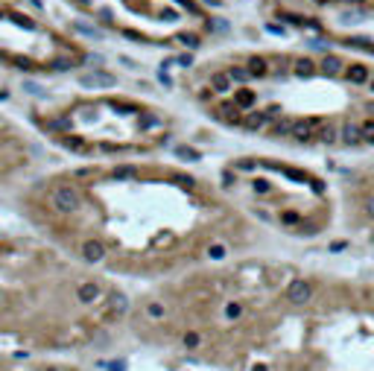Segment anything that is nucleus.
Wrapping results in <instances>:
<instances>
[{"mask_svg": "<svg viewBox=\"0 0 374 371\" xmlns=\"http://www.w3.org/2000/svg\"><path fill=\"white\" fill-rule=\"evenodd\" d=\"M319 129H322V120H319V117L295 120V126H292V138H295V140H301V143H307V140H316Z\"/></svg>", "mask_w": 374, "mask_h": 371, "instance_id": "f03ea898", "label": "nucleus"}, {"mask_svg": "<svg viewBox=\"0 0 374 371\" xmlns=\"http://www.w3.org/2000/svg\"><path fill=\"white\" fill-rule=\"evenodd\" d=\"M316 140H319V143H325V146H330V143H336V140H339V132H336L333 126H322V129H319V135H316Z\"/></svg>", "mask_w": 374, "mask_h": 371, "instance_id": "f8f14e48", "label": "nucleus"}, {"mask_svg": "<svg viewBox=\"0 0 374 371\" xmlns=\"http://www.w3.org/2000/svg\"><path fill=\"white\" fill-rule=\"evenodd\" d=\"M228 76H231V82H246L251 73H249V67H231Z\"/></svg>", "mask_w": 374, "mask_h": 371, "instance_id": "412c9836", "label": "nucleus"}, {"mask_svg": "<svg viewBox=\"0 0 374 371\" xmlns=\"http://www.w3.org/2000/svg\"><path fill=\"white\" fill-rule=\"evenodd\" d=\"M0 18H3V15H0Z\"/></svg>", "mask_w": 374, "mask_h": 371, "instance_id": "c03bdc74", "label": "nucleus"}, {"mask_svg": "<svg viewBox=\"0 0 374 371\" xmlns=\"http://www.w3.org/2000/svg\"><path fill=\"white\" fill-rule=\"evenodd\" d=\"M280 222H283V225H301V217H298L295 211H283V214H280ZM301 228H304V225H301Z\"/></svg>", "mask_w": 374, "mask_h": 371, "instance_id": "a878e982", "label": "nucleus"}, {"mask_svg": "<svg viewBox=\"0 0 374 371\" xmlns=\"http://www.w3.org/2000/svg\"><path fill=\"white\" fill-rule=\"evenodd\" d=\"M53 67H56V70H67V67H70V62H67V59H56V62H53Z\"/></svg>", "mask_w": 374, "mask_h": 371, "instance_id": "4c0bfd02", "label": "nucleus"}, {"mask_svg": "<svg viewBox=\"0 0 374 371\" xmlns=\"http://www.w3.org/2000/svg\"><path fill=\"white\" fill-rule=\"evenodd\" d=\"M79 85H82V88H114L117 79H114L111 73H105V70H94V73L79 76Z\"/></svg>", "mask_w": 374, "mask_h": 371, "instance_id": "7ed1b4c3", "label": "nucleus"}, {"mask_svg": "<svg viewBox=\"0 0 374 371\" xmlns=\"http://www.w3.org/2000/svg\"><path fill=\"white\" fill-rule=\"evenodd\" d=\"M158 79H161V85H164V88H170V85H173V79H170V73H167L164 67L158 70Z\"/></svg>", "mask_w": 374, "mask_h": 371, "instance_id": "72a5a7b5", "label": "nucleus"}, {"mask_svg": "<svg viewBox=\"0 0 374 371\" xmlns=\"http://www.w3.org/2000/svg\"><path fill=\"white\" fill-rule=\"evenodd\" d=\"M278 18L283 21V24H292V27H307V21H304L301 15H286V12H283V15H278Z\"/></svg>", "mask_w": 374, "mask_h": 371, "instance_id": "393cba45", "label": "nucleus"}, {"mask_svg": "<svg viewBox=\"0 0 374 371\" xmlns=\"http://www.w3.org/2000/svg\"><path fill=\"white\" fill-rule=\"evenodd\" d=\"M372 91H374V76H372Z\"/></svg>", "mask_w": 374, "mask_h": 371, "instance_id": "37998d69", "label": "nucleus"}, {"mask_svg": "<svg viewBox=\"0 0 374 371\" xmlns=\"http://www.w3.org/2000/svg\"><path fill=\"white\" fill-rule=\"evenodd\" d=\"M219 117H222L225 123H243V120H240L237 102H222V105H219Z\"/></svg>", "mask_w": 374, "mask_h": 371, "instance_id": "9d476101", "label": "nucleus"}, {"mask_svg": "<svg viewBox=\"0 0 374 371\" xmlns=\"http://www.w3.org/2000/svg\"><path fill=\"white\" fill-rule=\"evenodd\" d=\"M363 211H366V217L374 219V196H369L366 202H363Z\"/></svg>", "mask_w": 374, "mask_h": 371, "instance_id": "473e14b6", "label": "nucleus"}, {"mask_svg": "<svg viewBox=\"0 0 374 371\" xmlns=\"http://www.w3.org/2000/svg\"><path fill=\"white\" fill-rule=\"evenodd\" d=\"M158 123V117H152V114H146L143 120H140V126H155Z\"/></svg>", "mask_w": 374, "mask_h": 371, "instance_id": "ea45409f", "label": "nucleus"}, {"mask_svg": "<svg viewBox=\"0 0 374 371\" xmlns=\"http://www.w3.org/2000/svg\"><path fill=\"white\" fill-rule=\"evenodd\" d=\"M176 64H182V67H190V64H193V56H190V53H185V56H179V59H176Z\"/></svg>", "mask_w": 374, "mask_h": 371, "instance_id": "c9c22d12", "label": "nucleus"}, {"mask_svg": "<svg viewBox=\"0 0 374 371\" xmlns=\"http://www.w3.org/2000/svg\"><path fill=\"white\" fill-rule=\"evenodd\" d=\"M182 345H185V348H190V351L202 348V333H196V330H187L185 336H182Z\"/></svg>", "mask_w": 374, "mask_h": 371, "instance_id": "dca6fc26", "label": "nucleus"}, {"mask_svg": "<svg viewBox=\"0 0 374 371\" xmlns=\"http://www.w3.org/2000/svg\"><path fill=\"white\" fill-rule=\"evenodd\" d=\"M176 41H182L187 50H196V47H199V38H196V35H187V32H185V35H179Z\"/></svg>", "mask_w": 374, "mask_h": 371, "instance_id": "cd10ccee", "label": "nucleus"}, {"mask_svg": "<svg viewBox=\"0 0 374 371\" xmlns=\"http://www.w3.org/2000/svg\"><path fill=\"white\" fill-rule=\"evenodd\" d=\"M345 79H348V82H357V85H366V82H372V73H369L366 64H351V67L345 70Z\"/></svg>", "mask_w": 374, "mask_h": 371, "instance_id": "39448f33", "label": "nucleus"}, {"mask_svg": "<svg viewBox=\"0 0 374 371\" xmlns=\"http://www.w3.org/2000/svg\"><path fill=\"white\" fill-rule=\"evenodd\" d=\"M176 155H179V158H185V161H199V152H196V149H190V146H179Z\"/></svg>", "mask_w": 374, "mask_h": 371, "instance_id": "bb28decb", "label": "nucleus"}, {"mask_svg": "<svg viewBox=\"0 0 374 371\" xmlns=\"http://www.w3.org/2000/svg\"><path fill=\"white\" fill-rule=\"evenodd\" d=\"M339 18H342V24H357L360 18H366V9H363V6H360V9H351V12H342Z\"/></svg>", "mask_w": 374, "mask_h": 371, "instance_id": "aec40b11", "label": "nucleus"}, {"mask_svg": "<svg viewBox=\"0 0 374 371\" xmlns=\"http://www.w3.org/2000/svg\"><path fill=\"white\" fill-rule=\"evenodd\" d=\"M243 304L240 301H225V307H222V316H225V322H240L243 319Z\"/></svg>", "mask_w": 374, "mask_h": 371, "instance_id": "9b49d317", "label": "nucleus"}, {"mask_svg": "<svg viewBox=\"0 0 374 371\" xmlns=\"http://www.w3.org/2000/svg\"><path fill=\"white\" fill-rule=\"evenodd\" d=\"M9 18H12V21H15L18 27H24V30H32V27H35L30 18H24V15H9Z\"/></svg>", "mask_w": 374, "mask_h": 371, "instance_id": "2f4dec72", "label": "nucleus"}, {"mask_svg": "<svg viewBox=\"0 0 374 371\" xmlns=\"http://www.w3.org/2000/svg\"><path fill=\"white\" fill-rule=\"evenodd\" d=\"M225 254H228V248L222 246V243H214V246H208V257H211V260H222Z\"/></svg>", "mask_w": 374, "mask_h": 371, "instance_id": "4be33fe9", "label": "nucleus"}, {"mask_svg": "<svg viewBox=\"0 0 374 371\" xmlns=\"http://www.w3.org/2000/svg\"><path fill=\"white\" fill-rule=\"evenodd\" d=\"M234 102H237V108H251V105H254V93L243 88V91H237Z\"/></svg>", "mask_w": 374, "mask_h": 371, "instance_id": "f3484780", "label": "nucleus"}, {"mask_svg": "<svg viewBox=\"0 0 374 371\" xmlns=\"http://www.w3.org/2000/svg\"><path fill=\"white\" fill-rule=\"evenodd\" d=\"M319 70H322L325 76H339V73H342V59H339V56H325V59L319 62Z\"/></svg>", "mask_w": 374, "mask_h": 371, "instance_id": "0eeeda50", "label": "nucleus"}, {"mask_svg": "<svg viewBox=\"0 0 374 371\" xmlns=\"http://www.w3.org/2000/svg\"><path fill=\"white\" fill-rule=\"evenodd\" d=\"M117 182L120 179H138V167H129V164H123V167H114V173H111Z\"/></svg>", "mask_w": 374, "mask_h": 371, "instance_id": "a211bd4d", "label": "nucleus"}, {"mask_svg": "<svg viewBox=\"0 0 374 371\" xmlns=\"http://www.w3.org/2000/svg\"><path fill=\"white\" fill-rule=\"evenodd\" d=\"M24 88H27V91H30V93H35V96H41V88H38V85H35V82H27V85H24Z\"/></svg>", "mask_w": 374, "mask_h": 371, "instance_id": "58836bf2", "label": "nucleus"}, {"mask_svg": "<svg viewBox=\"0 0 374 371\" xmlns=\"http://www.w3.org/2000/svg\"><path fill=\"white\" fill-rule=\"evenodd\" d=\"M266 123H269L266 111H249L246 120H243V129H246V132H257V129H263Z\"/></svg>", "mask_w": 374, "mask_h": 371, "instance_id": "6e6552de", "label": "nucleus"}, {"mask_svg": "<svg viewBox=\"0 0 374 371\" xmlns=\"http://www.w3.org/2000/svg\"><path fill=\"white\" fill-rule=\"evenodd\" d=\"M76 3H82V6H91V0H76Z\"/></svg>", "mask_w": 374, "mask_h": 371, "instance_id": "79ce46f5", "label": "nucleus"}, {"mask_svg": "<svg viewBox=\"0 0 374 371\" xmlns=\"http://www.w3.org/2000/svg\"><path fill=\"white\" fill-rule=\"evenodd\" d=\"M146 313H149L152 319H164V304H158V301H152V304H146Z\"/></svg>", "mask_w": 374, "mask_h": 371, "instance_id": "c85d7f7f", "label": "nucleus"}, {"mask_svg": "<svg viewBox=\"0 0 374 371\" xmlns=\"http://www.w3.org/2000/svg\"><path fill=\"white\" fill-rule=\"evenodd\" d=\"M249 73H251V76H266V62H263L260 56L249 59Z\"/></svg>", "mask_w": 374, "mask_h": 371, "instance_id": "6ab92c4d", "label": "nucleus"}, {"mask_svg": "<svg viewBox=\"0 0 374 371\" xmlns=\"http://www.w3.org/2000/svg\"><path fill=\"white\" fill-rule=\"evenodd\" d=\"M123 35H126V38H132V41H138V44L143 41V35H138L135 30H123Z\"/></svg>", "mask_w": 374, "mask_h": 371, "instance_id": "e433bc0d", "label": "nucleus"}, {"mask_svg": "<svg viewBox=\"0 0 374 371\" xmlns=\"http://www.w3.org/2000/svg\"><path fill=\"white\" fill-rule=\"evenodd\" d=\"M73 30L82 32V35H88V38H102V32L94 30V27H88V24H73Z\"/></svg>", "mask_w": 374, "mask_h": 371, "instance_id": "5701e85b", "label": "nucleus"}, {"mask_svg": "<svg viewBox=\"0 0 374 371\" xmlns=\"http://www.w3.org/2000/svg\"><path fill=\"white\" fill-rule=\"evenodd\" d=\"M254 190H257V193H269V182H263V179H254Z\"/></svg>", "mask_w": 374, "mask_h": 371, "instance_id": "f704fd0d", "label": "nucleus"}, {"mask_svg": "<svg viewBox=\"0 0 374 371\" xmlns=\"http://www.w3.org/2000/svg\"><path fill=\"white\" fill-rule=\"evenodd\" d=\"M176 3H179V6H185V9H190V12H196V6H193L190 0H176Z\"/></svg>", "mask_w": 374, "mask_h": 371, "instance_id": "a19ab883", "label": "nucleus"}, {"mask_svg": "<svg viewBox=\"0 0 374 371\" xmlns=\"http://www.w3.org/2000/svg\"><path fill=\"white\" fill-rule=\"evenodd\" d=\"M292 70H295V76H301V79H310L313 73H316V62H310V59H298Z\"/></svg>", "mask_w": 374, "mask_h": 371, "instance_id": "ddd939ff", "label": "nucleus"}, {"mask_svg": "<svg viewBox=\"0 0 374 371\" xmlns=\"http://www.w3.org/2000/svg\"><path fill=\"white\" fill-rule=\"evenodd\" d=\"M292 126H295V120H289V117H280V120H275V126H272V138L292 135Z\"/></svg>", "mask_w": 374, "mask_h": 371, "instance_id": "4468645a", "label": "nucleus"}, {"mask_svg": "<svg viewBox=\"0 0 374 371\" xmlns=\"http://www.w3.org/2000/svg\"><path fill=\"white\" fill-rule=\"evenodd\" d=\"M211 85H214L217 93H225L231 88V76H228V73H214V76H211Z\"/></svg>", "mask_w": 374, "mask_h": 371, "instance_id": "2eb2a0df", "label": "nucleus"}, {"mask_svg": "<svg viewBox=\"0 0 374 371\" xmlns=\"http://www.w3.org/2000/svg\"><path fill=\"white\" fill-rule=\"evenodd\" d=\"M50 202H53V208L59 214H73L79 208V193H76V187H70V185H59L53 190Z\"/></svg>", "mask_w": 374, "mask_h": 371, "instance_id": "f257e3e1", "label": "nucleus"}, {"mask_svg": "<svg viewBox=\"0 0 374 371\" xmlns=\"http://www.w3.org/2000/svg\"><path fill=\"white\" fill-rule=\"evenodd\" d=\"M339 143L345 146H360L363 143V126L360 123H345L339 129Z\"/></svg>", "mask_w": 374, "mask_h": 371, "instance_id": "20e7f679", "label": "nucleus"}, {"mask_svg": "<svg viewBox=\"0 0 374 371\" xmlns=\"http://www.w3.org/2000/svg\"><path fill=\"white\" fill-rule=\"evenodd\" d=\"M76 298L82 301V304H94L96 298H99V286L88 280V283H79V289H76Z\"/></svg>", "mask_w": 374, "mask_h": 371, "instance_id": "423d86ee", "label": "nucleus"}, {"mask_svg": "<svg viewBox=\"0 0 374 371\" xmlns=\"http://www.w3.org/2000/svg\"><path fill=\"white\" fill-rule=\"evenodd\" d=\"M82 257L91 260V263H99V260L105 257V248H102V243H96V240H88V243L82 246Z\"/></svg>", "mask_w": 374, "mask_h": 371, "instance_id": "1a4fd4ad", "label": "nucleus"}, {"mask_svg": "<svg viewBox=\"0 0 374 371\" xmlns=\"http://www.w3.org/2000/svg\"><path fill=\"white\" fill-rule=\"evenodd\" d=\"M363 143H372L374 146V120H366L363 123Z\"/></svg>", "mask_w": 374, "mask_h": 371, "instance_id": "b1692460", "label": "nucleus"}, {"mask_svg": "<svg viewBox=\"0 0 374 371\" xmlns=\"http://www.w3.org/2000/svg\"><path fill=\"white\" fill-rule=\"evenodd\" d=\"M111 310H114V313H123L126 310V298L123 295H111Z\"/></svg>", "mask_w": 374, "mask_h": 371, "instance_id": "7c9ffc66", "label": "nucleus"}, {"mask_svg": "<svg viewBox=\"0 0 374 371\" xmlns=\"http://www.w3.org/2000/svg\"><path fill=\"white\" fill-rule=\"evenodd\" d=\"M64 146L67 149H85V140L82 138H64Z\"/></svg>", "mask_w": 374, "mask_h": 371, "instance_id": "c756f323", "label": "nucleus"}]
</instances>
